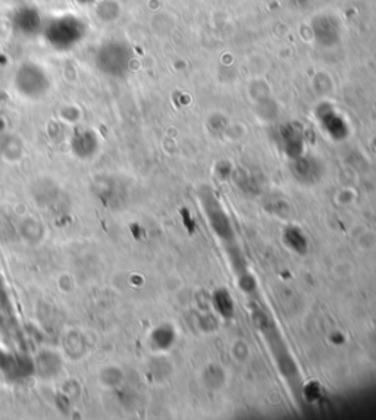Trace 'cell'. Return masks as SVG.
I'll use <instances>...</instances> for the list:
<instances>
[{
    "instance_id": "cell-4",
    "label": "cell",
    "mask_w": 376,
    "mask_h": 420,
    "mask_svg": "<svg viewBox=\"0 0 376 420\" xmlns=\"http://www.w3.org/2000/svg\"><path fill=\"white\" fill-rule=\"evenodd\" d=\"M71 147L76 158L90 159L97 153L98 141L93 131L81 129V131H76L74 134V137L71 140Z\"/></svg>"
},
{
    "instance_id": "cell-1",
    "label": "cell",
    "mask_w": 376,
    "mask_h": 420,
    "mask_svg": "<svg viewBox=\"0 0 376 420\" xmlns=\"http://www.w3.org/2000/svg\"><path fill=\"white\" fill-rule=\"evenodd\" d=\"M44 36L56 50H70L84 37V24L72 15L52 19L44 28Z\"/></svg>"
},
{
    "instance_id": "cell-3",
    "label": "cell",
    "mask_w": 376,
    "mask_h": 420,
    "mask_svg": "<svg viewBox=\"0 0 376 420\" xmlns=\"http://www.w3.org/2000/svg\"><path fill=\"white\" fill-rule=\"evenodd\" d=\"M129 49L125 43L118 40L105 41L94 54L97 70L109 76L124 75L129 65Z\"/></svg>"
},
{
    "instance_id": "cell-2",
    "label": "cell",
    "mask_w": 376,
    "mask_h": 420,
    "mask_svg": "<svg viewBox=\"0 0 376 420\" xmlns=\"http://www.w3.org/2000/svg\"><path fill=\"white\" fill-rule=\"evenodd\" d=\"M14 84L22 97L31 98V101H39L50 90L49 74L43 70V66L32 62H25L19 66Z\"/></svg>"
},
{
    "instance_id": "cell-5",
    "label": "cell",
    "mask_w": 376,
    "mask_h": 420,
    "mask_svg": "<svg viewBox=\"0 0 376 420\" xmlns=\"http://www.w3.org/2000/svg\"><path fill=\"white\" fill-rule=\"evenodd\" d=\"M14 21H25V24H21V25L15 27L21 34H24V36L34 34V31L37 32L40 30V24H41V18L37 14V10L31 9V8H22L17 14V17L14 18Z\"/></svg>"
}]
</instances>
